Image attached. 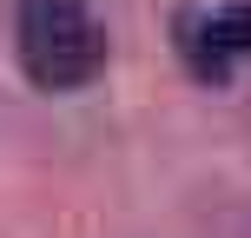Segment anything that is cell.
<instances>
[{"label": "cell", "mask_w": 251, "mask_h": 238, "mask_svg": "<svg viewBox=\"0 0 251 238\" xmlns=\"http://www.w3.org/2000/svg\"><path fill=\"white\" fill-rule=\"evenodd\" d=\"M251 53V7H225V13H185L178 20V60L192 66V79L225 86L238 73V60Z\"/></svg>", "instance_id": "2"}, {"label": "cell", "mask_w": 251, "mask_h": 238, "mask_svg": "<svg viewBox=\"0 0 251 238\" xmlns=\"http://www.w3.org/2000/svg\"><path fill=\"white\" fill-rule=\"evenodd\" d=\"M13 47L20 73L40 93H73L100 79L106 66V26L86 0H13Z\"/></svg>", "instance_id": "1"}]
</instances>
